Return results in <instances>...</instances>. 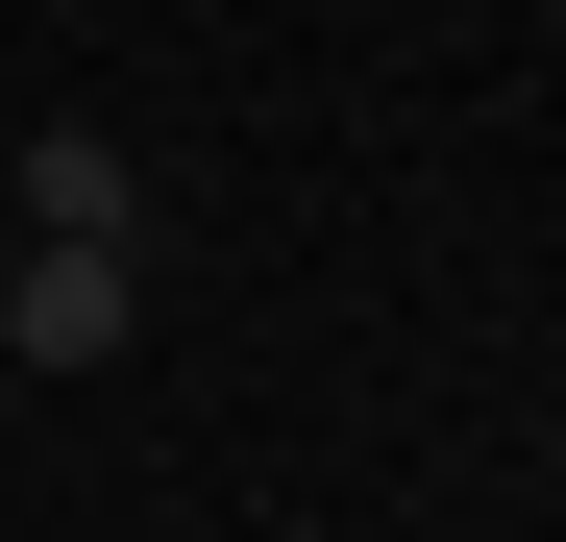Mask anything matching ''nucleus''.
Wrapping results in <instances>:
<instances>
[{"instance_id":"1","label":"nucleus","mask_w":566,"mask_h":542,"mask_svg":"<svg viewBox=\"0 0 566 542\" xmlns=\"http://www.w3.org/2000/svg\"><path fill=\"white\" fill-rule=\"evenodd\" d=\"M0 345H25V371H124L148 345V247H25L0 271Z\"/></svg>"},{"instance_id":"2","label":"nucleus","mask_w":566,"mask_h":542,"mask_svg":"<svg viewBox=\"0 0 566 542\" xmlns=\"http://www.w3.org/2000/svg\"><path fill=\"white\" fill-rule=\"evenodd\" d=\"M25 247H148V173H124L99 124H50V148H25Z\"/></svg>"}]
</instances>
